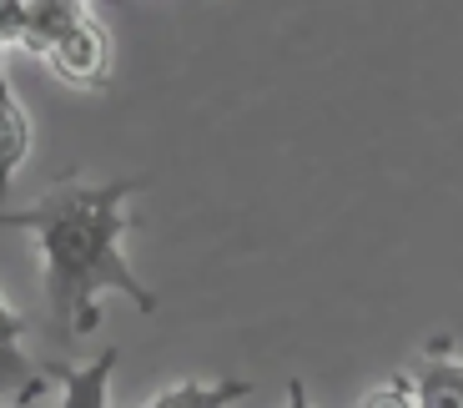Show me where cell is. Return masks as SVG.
<instances>
[{"label": "cell", "mask_w": 463, "mask_h": 408, "mask_svg": "<svg viewBox=\"0 0 463 408\" xmlns=\"http://www.w3.org/2000/svg\"><path fill=\"white\" fill-rule=\"evenodd\" d=\"M46 66L76 91H101L111 81V35H106V25L96 15H86L76 31L61 35L46 51Z\"/></svg>", "instance_id": "7a4b0ae2"}, {"label": "cell", "mask_w": 463, "mask_h": 408, "mask_svg": "<svg viewBox=\"0 0 463 408\" xmlns=\"http://www.w3.org/2000/svg\"><path fill=\"white\" fill-rule=\"evenodd\" d=\"M21 333H25V318L0 298V394H11V388H21V394L51 388L46 368H31V358L21 353Z\"/></svg>", "instance_id": "5b68a950"}, {"label": "cell", "mask_w": 463, "mask_h": 408, "mask_svg": "<svg viewBox=\"0 0 463 408\" xmlns=\"http://www.w3.org/2000/svg\"><path fill=\"white\" fill-rule=\"evenodd\" d=\"M86 15H91V11H86V5H76V0H25L21 46H25V51H51L61 35L76 31Z\"/></svg>", "instance_id": "ba28073f"}, {"label": "cell", "mask_w": 463, "mask_h": 408, "mask_svg": "<svg viewBox=\"0 0 463 408\" xmlns=\"http://www.w3.org/2000/svg\"><path fill=\"white\" fill-rule=\"evenodd\" d=\"M252 394L247 378H182V384L162 388L156 398H146L141 408H232Z\"/></svg>", "instance_id": "52a82bcc"}, {"label": "cell", "mask_w": 463, "mask_h": 408, "mask_svg": "<svg viewBox=\"0 0 463 408\" xmlns=\"http://www.w3.org/2000/svg\"><path fill=\"white\" fill-rule=\"evenodd\" d=\"M35 394H46V388H31V394H21V403H15V408H31V403H35Z\"/></svg>", "instance_id": "7c38bea8"}, {"label": "cell", "mask_w": 463, "mask_h": 408, "mask_svg": "<svg viewBox=\"0 0 463 408\" xmlns=\"http://www.w3.org/2000/svg\"><path fill=\"white\" fill-rule=\"evenodd\" d=\"M31 147H35V127H31V117H25V106L15 101L5 71H0V197L11 192V176H15V166L31 157Z\"/></svg>", "instance_id": "8992f818"}, {"label": "cell", "mask_w": 463, "mask_h": 408, "mask_svg": "<svg viewBox=\"0 0 463 408\" xmlns=\"http://www.w3.org/2000/svg\"><path fill=\"white\" fill-rule=\"evenodd\" d=\"M131 192L137 176L121 182H66L46 202L25 212H0V227L35 232L41 268H46V298L71 338H86L101 323V292H121L137 313H156V298L127 262L131 232Z\"/></svg>", "instance_id": "6da1fadb"}, {"label": "cell", "mask_w": 463, "mask_h": 408, "mask_svg": "<svg viewBox=\"0 0 463 408\" xmlns=\"http://www.w3.org/2000/svg\"><path fill=\"white\" fill-rule=\"evenodd\" d=\"M288 408H307V388H302V378H288Z\"/></svg>", "instance_id": "8fae6325"}, {"label": "cell", "mask_w": 463, "mask_h": 408, "mask_svg": "<svg viewBox=\"0 0 463 408\" xmlns=\"http://www.w3.org/2000/svg\"><path fill=\"white\" fill-rule=\"evenodd\" d=\"M408 388H413V403L418 408H463V358H453V343L449 333L429 343L423 363L408 368Z\"/></svg>", "instance_id": "3957f363"}, {"label": "cell", "mask_w": 463, "mask_h": 408, "mask_svg": "<svg viewBox=\"0 0 463 408\" xmlns=\"http://www.w3.org/2000/svg\"><path fill=\"white\" fill-rule=\"evenodd\" d=\"M358 408H418V403H413V388H408V378L398 374L393 384H383V388H373V394L363 398Z\"/></svg>", "instance_id": "9c48e42d"}, {"label": "cell", "mask_w": 463, "mask_h": 408, "mask_svg": "<svg viewBox=\"0 0 463 408\" xmlns=\"http://www.w3.org/2000/svg\"><path fill=\"white\" fill-rule=\"evenodd\" d=\"M21 31H25V0H0V41L21 46Z\"/></svg>", "instance_id": "30bf717a"}, {"label": "cell", "mask_w": 463, "mask_h": 408, "mask_svg": "<svg viewBox=\"0 0 463 408\" xmlns=\"http://www.w3.org/2000/svg\"><path fill=\"white\" fill-rule=\"evenodd\" d=\"M116 363H121V353L106 348L91 363H81V368H46V374L61 378V408H111L106 398H111Z\"/></svg>", "instance_id": "277c9868"}, {"label": "cell", "mask_w": 463, "mask_h": 408, "mask_svg": "<svg viewBox=\"0 0 463 408\" xmlns=\"http://www.w3.org/2000/svg\"><path fill=\"white\" fill-rule=\"evenodd\" d=\"M5 51H11V46H5V41H0V71H5Z\"/></svg>", "instance_id": "4fadbf2b"}]
</instances>
